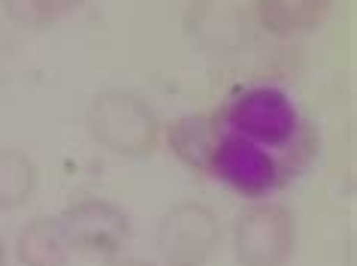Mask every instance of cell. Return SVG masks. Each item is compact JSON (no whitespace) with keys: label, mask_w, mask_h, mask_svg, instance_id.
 <instances>
[{"label":"cell","mask_w":357,"mask_h":266,"mask_svg":"<svg viewBox=\"0 0 357 266\" xmlns=\"http://www.w3.org/2000/svg\"><path fill=\"white\" fill-rule=\"evenodd\" d=\"M0 266H10V245L3 242V236H0Z\"/></svg>","instance_id":"16"},{"label":"cell","mask_w":357,"mask_h":266,"mask_svg":"<svg viewBox=\"0 0 357 266\" xmlns=\"http://www.w3.org/2000/svg\"><path fill=\"white\" fill-rule=\"evenodd\" d=\"M221 133H225V127H221L215 112H194V115L176 118L164 130V136H167V146L176 161L206 179L212 148H215Z\"/></svg>","instance_id":"8"},{"label":"cell","mask_w":357,"mask_h":266,"mask_svg":"<svg viewBox=\"0 0 357 266\" xmlns=\"http://www.w3.org/2000/svg\"><path fill=\"white\" fill-rule=\"evenodd\" d=\"M300 245L297 215L275 200H255L230 230V248L239 266H288Z\"/></svg>","instance_id":"3"},{"label":"cell","mask_w":357,"mask_h":266,"mask_svg":"<svg viewBox=\"0 0 357 266\" xmlns=\"http://www.w3.org/2000/svg\"><path fill=\"white\" fill-rule=\"evenodd\" d=\"M15 52V42H13V37L3 31V24H0V64L3 61H10V55Z\"/></svg>","instance_id":"14"},{"label":"cell","mask_w":357,"mask_h":266,"mask_svg":"<svg viewBox=\"0 0 357 266\" xmlns=\"http://www.w3.org/2000/svg\"><path fill=\"white\" fill-rule=\"evenodd\" d=\"M55 218L61 230H64L70 251L85 254V257H103V260H109V257L124 251V245L133 236L130 215L119 203L103 200V197L76 200Z\"/></svg>","instance_id":"6"},{"label":"cell","mask_w":357,"mask_h":266,"mask_svg":"<svg viewBox=\"0 0 357 266\" xmlns=\"http://www.w3.org/2000/svg\"><path fill=\"white\" fill-rule=\"evenodd\" d=\"M40 188V170L22 148H0V212L28 206Z\"/></svg>","instance_id":"10"},{"label":"cell","mask_w":357,"mask_h":266,"mask_svg":"<svg viewBox=\"0 0 357 266\" xmlns=\"http://www.w3.org/2000/svg\"><path fill=\"white\" fill-rule=\"evenodd\" d=\"M221 127L243 139L279 152L300 139L303 118L294 97L279 85H248L239 88L215 112Z\"/></svg>","instance_id":"2"},{"label":"cell","mask_w":357,"mask_h":266,"mask_svg":"<svg viewBox=\"0 0 357 266\" xmlns=\"http://www.w3.org/2000/svg\"><path fill=\"white\" fill-rule=\"evenodd\" d=\"M225 224L200 200H182L164 212L155 230V254L164 266H206L218 254Z\"/></svg>","instance_id":"4"},{"label":"cell","mask_w":357,"mask_h":266,"mask_svg":"<svg viewBox=\"0 0 357 266\" xmlns=\"http://www.w3.org/2000/svg\"><path fill=\"white\" fill-rule=\"evenodd\" d=\"M13 254L19 266H67L73 251H70L58 218L40 215V218H31L19 230Z\"/></svg>","instance_id":"9"},{"label":"cell","mask_w":357,"mask_h":266,"mask_svg":"<svg viewBox=\"0 0 357 266\" xmlns=\"http://www.w3.org/2000/svg\"><path fill=\"white\" fill-rule=\"evenodd\" d=\"M85 127L103 152L121 161H146L164 139L158 109L130 88H106L94 94L85 112Z\"/></svg>","instance_id":"1"},{"label":"cell","mask_w":357,"mask_h":266,"mask_svg":"<svg viewBox=\"0 0 357 266\" xmlns=\"http://www.w3.org/2000/svg\"><path fill=\"white\" fill-rule=\"evenodd\" d=\"M209 3H212V0H188V13H191V15H197V19H200V15L209 10Z\"/></svg>","instance_id":"15"},{"label":"cell","mask_w":357,"mask_h":266,"mask_svg":"<svg viewBox=\"0 0 357 266\" xmlns=\"http://www.w3.org/2000/svg\"><path fill=\"white\" fill-rule=\"evenodd\" d=\"M49 3V10H52V15L61 22L64 15H70V13H76V10H82V6L88 3V0H46Z\"/></svg>","instance_id":"12"},{"label":"cell","mask_w":357,"mask_h":266,"mask_svg":"<svg viewBox=\"0 0 357 266\" xmlns=\"http://www.w3.org/2000/svg\"><path fill=\"white\" fill-rule=\"evenodd\" d=\"M106 266H158V263H151L146 260V257H130V254H115L106 260Z\"/></svg>","instance_id":"13"},{"label":"cell","mask_w":357,"mask_h":266,"mask_svg":"<svg viewBox=\"0 0 357 266\" xmlns=\"http://www.w3.org/2000/svg\"><path fill=\"white\" fill-rule=\"evenodd\" d=\"M0 13L10 24L24 31H43L58 22L46 0H0Z\"/></svg>","instance_id":"11"},{"label":"cell","mask_w":357,"mask_h":266,"mask_svg":"<svg viewBox=\"0 0 357 266\" xmlns=\"http://www.w3.org/2000/svg\"><path fill=\"white\" fill-rule=\"evenodd\" d=\"M252 13L270 37L294 40L315 33L333 13V0H252Z\"/></svg>","instance_id":"7"},{"label":"cell","mask_w":357,"mask_h":266,"mask_svg":"<svg viewBox=\"0 0 357 266\" xmlns=\"http://www.w3.org/2000/svg\"><path fill=\"white\" fill-rule=\"evenodd\" d=\"M206 179L218 182L236 197L270 200V194L284 185V166L282 157L270 148L225 130L212 148Z\"/></svg>","instance_id":"5"}]
</instances>
